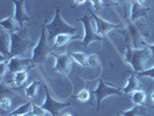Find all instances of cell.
I'll return each instance as SVG.
<instances>
[{"label": "cell", "instance_id": "cell-1", "mask_svg": "<svg viewBox=\"0 0 154 116\" xmlns=\"http://www.w3.org/2000/svg\"><path fill=\"white\" fill-rule=\"evenodd\" d=\"M32 45H34V41L29 37L28 27L24 26L17 33L11 34V49L8 54V59L17 57V56L23 57Z\"/></svg>", "mask_w": 154, "mask_h": 116}, {"label": "cell", "instance_id": "cell-2", "mask_svg": "<svg viewBox=\"0 0 154 116\" xmlns=\"http://www.w3.org/2000/svg\"><path fill=\"white\" fill-rule=\"evenodd\" d=\"M46 30L49 31V42L56 39V36H58L59 34H67V35H74L78 31L77 27H72L63 20L60 15V8L56 7V14H54V20L48 24H44Z\"/></svg>", "mask_w": 154, "mask_h": 116}, {"label": "cell", "instance_id": "cell-3", "mask_svg": "<svg viewBox=\"0 0 154 116\" xmlns=\"http://www.w3.org/2000/svg\"><path fill=\"white\" fill-rule=\"evenodd\" d=\"M149 57V49L144 48V49H136V48H126V52H125V61L131 64L133 67L134 73H139L141 71H145L144 69V63L147 58Z\"/></svg>", "mask_w": 154, "mask_h": 116}, {"label": "cell", "instance_id": "cell-4", "mask_svg": "<svg viewBox=\"0 0 154 116\" xmlns=\"http://www.w3.org/2000/svg\"><path fill=\"white\" fill-rule=\"evenodd\" d=\"M52 49L49 45V37H46V28L43 24L42 30H41V37L37 43V45L35 46L34 52H32V58L31 62L32 64H42L46 61V58L52 55Z\"/></svg>", "mask_w": 154, "mask_h": 116}, {"label": "cell", "instance_id": "cell-5", "mask_svg": "<svg viewBox=\"0 0 154 116\" xmlns=\"http://www.w3.org/2000/svg\"><path fill=\"white\" fill-rule=\"evenodd\" d=\"M123 89H121L116 86L108 85V84H106L104 80L99 79V85L96 87V89L94 91V95H95L96 102H97V113L100 110L102 101L104 100L107 96H109V95H123Z\"/></svg>", "mask_w": 154, "mask_h": 116}, {"label": "cell", "instance_id": "cell-6", "mask_svg": "<svg viewBox=\"0 0 154 116\" xmlns=\"http://www.w3.org/2000/svg\"><path fill=\"white\" fill-rule=\"evenodd\" d=\"M44 89H45V101H44V103L42 105V107L48 110L50 114L52 116H59V113H60V110L64 109L65 107H69V105H71V102L69 101H66V102H59V101L54 100V98H52V95L50 94V91H49V88H48V86H44Z\"/></svg>", "mask_w": 154, "mask_h": 116}, {"label": "cell", "instance_id": "cell-7", "mask_svg": "<svg viewBox=\"0 0 154 116\" xmlns=\"http://www.w3.org/2000/svg\"><path fill=\"white\" fill-rule=\"evenodd\" d=\"M78 20L84 23V27H85L86 35L85 37L82 39V45H84V48H87V46L89 45V43L95 42V41L100 42L101 45H103V37L99 36L96 34V31L93 30L92 23H91V17L88 16V14H85L82 17H79Z\"/></svg>", "mask_w": 154, "mask_h": 116}, {"label": "cell", "instance_id": "cell-8", "mask_svg": "<svg viewBox=\"0 0 154 116\" xmlns=\"http://www.w3.org/2000/svg\"><path fill=\"white\" fill-rule=\"evenodd\" d=\"M88 12L91 13L92 17L95 20V22H96V34H97L99 36H101V37H104L111 29H116V28H119V27H121V24L110 23V22H108V21H106V20H103L102 17H100L99 15H96V13L93 12L91 7H88Z\"/></svg>", "mask_w": 154, "mask_h": 116}, {"label": "cell", "instance_id": "cell-9", "mask_svg": "<svg viewBox=\"0 0 154 116\" xmlns=\"http://www.w3.org/2000/svg\"><path fill=\"white\" fill-rule=\"evenodd\" d=\"M54 58H56V65L52 72H59L65 76H69V71H71V66H72V61H71V56L69 54H63V55H56L52 54Z\"/></svg>", "mask_w": 154, "mask_h": 116}, {"label": "cell", "instance_id": "cell-10", "mask_svg": "<svg viewBox=\"0 0 154 116\" xmlns=\"http://www.w3.org/2000/svg\"><path fill=\"white\" fill-rule=\"evenodd\" d=\"M34 64L31 62V58H11L9 59V64H8V72L11 73H16L23 70H28L32 67Z\"/></svg>", "mask_w": 154, "mask_h": 116}, {"label": "cell", "instance_id": "cell-11", "mask_svg": "<svg viewBox=\"0 0 154 116\" xmlns=\"http://www.w3.org/2000/svg\"><path fill=\"white\" fill-rule=\"evenodd\" d=\"M14 2V6H15V13H14V19L16 20V22L19 24L20 29H22L23 23L26 21H29L32 17L29 16L26 11H24V4H26V0H12Z\"/></svg>", "mask_w": 154, "mask_h": 116}, {"label": "cell", "instance_id": "cell-12", "mask_svg": "<svg viewBox=\"0 0 154 116\" xmlns=\"http://www.w3.org/2000/svg\"><path fill=\"white\" fill-rule=\"evenodd\" d=\"M147 12H149V8L143 6V4H139L138 1H133L132 2V9H131V20L136 21L139 17L146 15Z\"/></svg>", "mask_w": 154, "mask_h": 116}, {"label": "cell", "instance_id": "cell-13", "mask_svg": "<svg viewBox=\"0 0 154 116\" xmlns=\"http://www.w3.org/2000/svg\"><path fill=\"white\" fill-rule=\"evenodd\" d=\"M0 26L5 30H7L9 33V35L11 34H14V33H17V30L20 29V27H19V24L16 22V20L14 17H12V16H8L6 19H4L2 21H0Z\"/></svg>", "mask_w": 154, "mask_h": 116}, {"label": "cell", "instance_id": "cell-14", "mask_svg": "<svg viewBox=\"0 0 154 116\" xmlns=\"http://www.w3.org/2000/svg\"><path fill=\"white\" fill-rule=\"evenodd\" d=\"M138 89H141V84L138 81V79L136 78V74L132 73L129 80H128V84L124 86L123 92L124 94H129V93H132L134 91H138Z\"/></svg>", "mask_w": 154, "mask_h": 116}, {"label": "cell", "instance_id": "cell-15", "mask_svg": "<svg viewBox=\"0 0 154 116\" xmlns=\"http://www.w3.org/2000/svg\"><path fill=\"white\" fill-rule=\"evenodd\" d=\"M128 31L131 35L132 43H133V48H138V42L140 39V31H139L138 27L136 24H133V21L131 19L128 20Z\"/></svg>", "mask_w": 154, "mask_h": 116}, {"label": "cell", "instance_id": "cell-16", "mask_svg": "<svg viewBox=\"0 0 154 116\" xmlns=\"http://www.w3.org/2000/svg\"><path fill=\"white\" fill-rule=\"evenodd\" d=\"M72 39H81L80 36H72V35H67V34H59L58 36H56L54 39V48H60V46L67 44Z\"/></svg>", "mask_w": 154, "mask_h": 116}, {"label": "cell", "instance_id": "cell-17", "mask_svg": "<svg viewBox=\"0 0 154 116\" xmlns=\"http://www.w3.org/2000/svg\"><path fill=\"white\" fill-rule=\"evenodd\" d=\"M67 54L71 56L72 59H74L75 62L81 65V66H87V55L82 51H69Z\"/></svg>", "mask_w": 154, "mask_h": 116}, {"label": "cell", "instance_id": "cell-18", "mask_svg": "<svg viewBox=\"0 0 154 116\" xmlns=\"http://www.w3.org/2000/svg\"><path fill=\"white\" fill-rule=\"evenodd\" d=\"M131 99L132 102L137 106H143L144 102H145V99H146V94L144 91L141 89H138V91H134V92L131 93Z\"/></svg>", "mask_w": 154, "mask_h": 116}, {"label": "cell", "instance_id": "cell-19", "mask_svg": "<svg viewBox=\"0 0 154 116\" xmlns=\"http://www.w3.org/2000/svg\"><path fill=\"white\" fill-rule=\"evenodd\" d=\"M41 83L34 80L29 86L26 87V94L28 98H30L31 100H35L36 99V94H37V89H38Z\"/></svg>", "mask_w": 154, "mask_h": 116}, {"label": "cell", "instance_id": "cell-20", "mask_svg": "<svg viewBox=\"0 0 154 116\" xmlns=\"http://www.w3.org/2000/svg\"><path fill=\"white\" fill-rule=\"evenodd\" d=\"M31 106H32L31 102H26L22 106H20L19 108H16L14 111H12L9 116H21L26 113H29V111H31Z\"/></svg>", "mask_w": 154, "mask_h": 116}, {"label": "cell", "instance_id": "cell-21", "mask_svg": "<svg viewBox=\"0 0 154 116\" xmlns=\"http://www.w3.org/2000/svg\"><path fill=\"white\" fill-rule=\"evenodd\" d=\"M27 78H28V70H23V71H20V72H16V73H14V84L20 87V86H22L24 84Z\"/></svg>", "mask_w": 154, "mask_h": 116}, {"label": "cell", "instance_id": "cell-22", "mask_svg": "<svg viewBox=\"0 0 154 116\" xmlns=\"http://www.w3.org/2000/svg\"><path fill=\"white\" fill-rule=\"evenodd\" d=\"M146 111L145 109L143 108L141 106H137L134 105V107L130 110H125V111H122V115L123 116H140V115H145Z\"/></svg>", "mask_w": 154, "mask_h": 116}, {"label": "cell", "instance_id": "cell-23", "mask_svg": "<svg viewBox=\"0 0 154 116\" xmlns=\"http://www.w3.org/2000/svg\"><path fill=\"white\" fill-rule=\"evenodd\" d=\"M0 48H1V54L2 55H7L9 54V51L7 50V48L9 46V39L7 41V35L5 34V31L1 30V34H0Z\"/></svg>", "mask_w": 154, "mask_h": 116}, {"label": "cell", "instance_id": "cell-24", "mask_svg": "<svg viewBox=\"0 0 154 116\" xmlns=\"http://www.w3.org/2000/svg\"><path fill=\"white\" fill-rule=\"evenodd\" d=\"M31 111H32V114L35 116H52L42 106H37L35 103H32V106H31Z\"/></svg>", "mask_w": 154, "mask_h": 116}, {"label": "cell", "instance_id": "cell-25", "mask_svg": "<svg viewBox=\"0 0 154 116\" xmlns=\"http://www.w3.org/2000/svg\"><path fill=\"white\" fill-rule=\"evenodd\" d=\"M87 64L91 67H97L100 65V59L95 54H91L89 56H87Z\"/></svg>", "mask_w": 154, "mask_h": 116}, {"label": "cell", "instance_id": "cell-26", "mask_svg": "<svg viewBox=\"0 0 154 116\" xmlns=\"http://www.w3.org/2000/svg\"><path fill=\"white\" fill-rule=\"evenodd\" d=\"M75 98H77L78 100L81 101V102H87V101L89 100V98H91V93H89V91H88V88L86 87V88H84L82 91L79 92V94H78Z\"/></svg>", "mask_w": 154, "mask_h": 116}, {"label": "cell", "instance_id": "cell-27", "mask_svg": "<svg viewBox=\"0 0 154 116\" xmlns=\"http://www.w3.org/2000/svg\"><path fill=\"white\" fill-rule=\"evenodd\" d=\"M11 107H12V101H11V99L4 96L1 99V108H2V110H8V109H11Z\"/></svg>", "mask_w": 154, "mask_h": 116}, {"label": "cell", "instance_id": "cell-28", "mask_svg": "<svg viewBox=\"0 0 154 116\" xmlns=\"http://www.w3.org/2000/svg\"><path fill=\"white\" fill-rule=\"evenodd\" d=\"M8 64H9V59H1V64H0V70H1L0 74H1V77H4L6 71H8Z\"/></svg>", "mask_w": 154, "mask_h": 116}, {"label": "cell", "instance_id": "cell-29", "mask_svg": "<svg viewBox=\"0 0 154 116\" xmlns=\"http://www.w3.org/2000/svg\"><path fill=\"white\" fill-rule=\"evenodd\" d=\"M137 74L140 76V77H151L154 80V67L147 69V70H145V71H141V72H139Z\"/></svg>", "mask_w": 154, "mask_h": 116}, {"label": "cell", "instance_id": "cell-30", "mask_svg": "<svg viewBox=\"0 0 154 116\" xmlns=\"http://www.w3.org/2000/svg\"><path fill=\"white\" fill-rule=\"evenodd\" d=\"M89 1L93 4V6L95 7L96 11H100L101 8L106 6V5H103V4H102V0H89Z\"/></svg>", "mask_w": 154, "mask_h": 116}, {"label": "cell", "instance_id": "cell-31", "mask_svg": "<svg viewBox=\"0 0 154 116\" xmlns=\"http://www.w3.org/2000/svg\"><path fill=\"white\" fill-rule=\"evenodd\" d=\"M86 1H87V0H74V5L72 6V8L77 7L79 5H84V4H86Z\"/></svg>", "mask_w": 154, "mask_h": 116}, {"label": "cell", "instance_id": "cell-32", "mask_svg": "<svg viewBox=\"0 0 154 116\" xmlns=\"http://www.w3.org/2000/svg\"><path fill=\"white\" fill-rule=\"evenodd\" d=\"M147 48H148V49L152 51V57L154 58V45H147Z\"/></svg>", "mask_w": 154, "mask_h": 116}, {"label": "cell", "instance_id": "cell-33", "mask_svg": "<svg viewBox=\"0 0 154 116\" xmlns=\"http://www.w3.org/2000/svg\"><path fill=\"white\" fill-rule=\"evenodd\" d=\"M31 114H32V111H29V113H26V114H23L21 116H31Z\"/></svg>", "mask_w": 154, "mask_h": 116}, {"label": "cell", "instance_id": "cell-34", "mask_svg": "<svg viewBox=\"0 0 154 116\" xmlns=\"http://www.w3.org/2000/svg\"><path fill=\"white\" fill-rule=\"evenodd\" d=\"M115 116H122V111H117Z\"/></svg>", "mask_w": 154, "mask_h": 116}, {"label": "cell", "instance_id": "cell-35", "mask_svg": "<svg viewBox=\"0 0 154 116\" xmlns=\"http://www.w3.org/2000/svg\"><path fill=\"white\" fill-rule=\"evenodd\" d=\"M117 2H124V1H126V0H115Z\"/></svg>", "mask_w": 154, "mask_h": 116}, {"label": "cell", "instance_id": "cell-36", "mask_svg": "<svg viewBox=\"0 0 154 116\" xmlns=\"http://www.w3.org/2000/svg\"><path fill=\"white\" fill-rule=\"evenodd\" d=\"M137 1H138L139 4H143V2H144V1H145V0H137Z\"/></svg>", "mask_w": 154, "mask_h": 116}, {"label": "cell", "instance_id": "cell-37", "mask_svg": "<svg viewBox=\"0 0 154 116\" xmlns=\"http://www.w3.org/2000/svg\"><path fill=\"white\" fill-rule=\"evenodd\" d=\"M64 116H72V114H69V113H67V114H65Z\"/></svg>", "mask_w": 154, "mask_h": 116}, {"label": "cell", "instance_id": "cell-38", "mask_svg": "<svg viewBox=\"0 0 154 116\" xmlns=\"http://www.w3.org/2000/svg\"><path fill=\"white\" fill-rule=\"evenodd\" d=\"M152 99H153V101H154V93L152 94Z\"/></svg>", "mask_w": 154, "mask_h": 116}]
</instances>
